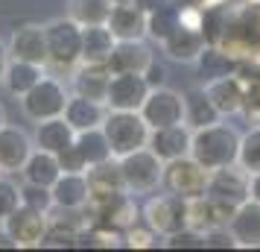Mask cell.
I'll list each match as a JSON object with an SVG mask.
<instances>
[{"instance_id":"obj_1","label":"cell","mask_w":260,"mask_h":252,"mask_svg":"<svg viewBox=\"0 0 260 252\" xmlns=\"http://www.w3.org/2000/svg\"><path fill=\"white\" fill-rule=\"evenodd\" d=\"M240 138L228 120H216L211 126L193 129V144H190V156L199 161L205 170H219L228 164H237L240 158Z\"/></svg>"},{"instance_id":"obj_21","label":"cell","mask_w":260,"mask_h":252,"mask_svg":"<svg viewBox=\"0 0 260 252\" xmlns=\"http://www.w3.org/2000/svg\"><path fill=\"white\" fill-rule=\"evenodd\" d=\"M108 118V106L103 100H91V97H79L71 94L68 106H64V120L71 123L76 132L85 129H100Z\"/></svg>"},{"instance_id":"obj_34","label":"cell","mask_w":260,"mask_h":252,"mask_svg":"<svg viewBox=\"0 0 260 252\" xmlns=\"http://www.w3.org/2000/svg\"><path fill=\"white\" fill-rule=\"evenodd\" d=\"M184 220H187V226L199 229V232L211 229L213 226L211 197H208V193H199V197H190V200H184Z\"/></svg>"},{"instance_id":"obj_7","label":"cell","mask_w":260,"mask_h":252,"mask_svg":"<svg viewBox=\"0 0 260 252\" xmlns=\"http://www.w3.org/2000/svg\"><path fill=\"white\" fill-rule=\"evenodd\" d=\"M141 211H143V223H149L161 238L178 232L181 226H187V220H184V200L164 191V188L149 193Z\"/></svg>"},{"instance_id":"obj_3","label":"cell","mask_w":260,"mask_h":252,"mask_svg":"<svg viewBox=\"0 0 260 252\" xmlns=\"http://www.w3.org/2000/svg\"><path fill=\"white\" fill-rule=\"evenodd\" d=\"M103 132L108 138V147H111V156L123 158L141 150V147H149V123L143 120L141 111H114L108 108V118L103 123Z\"/></svg>"},{"instance_id":"obj_14","label":"cell","mask_w":260,"mask_h":252,"mask_svg":"<svg viewBox=\"0 0 260 252\" xmlns=\"http://www.w3.org/2000/svg\"><path fill=\"white\" fill-rule=\"evenodd\" d=\"M202 88H205V94L211 97V103L216 106V111H219L222 118L243 115V106H246V82H243L237 73L211 79V82H205Z\"/></svg>"},{"instance_id":"obj_2","label":"cell","mask_w":260,"mask_h":252,"mask_svg":"<svg viewBox=\"0 0 260 252\" xmlns=\"http://www.w3.org/2000/svg\"><path fill=\"white\" fill-rule=\"evenodd\" d=\"M44 33H47V65L71 73L82 62V24L64 15L47 21Z\"/></svg>"},{"instance_id":"obj_18","label":"cell","mask_w":260,"mask_h":252,"mask_svg":"<svg viewBox=\"0 0 260 252\" xmlns=\"http://www.w3.org/2000/svg\"><path fill=\"white\" fill-rule=\"evenodd\" d=\"M108 82H111V71H108V65L79 62V65L71 71V94L91 97V100H103V103H106Z\"/></svg>"},{"instance_id":"obj_32","label":"cell","mask_w":260,"mask_h":252,"mask_svg":"<svg viewBox=\"0 0 260 252\" xmlns=\"http://www.w3.org/2000/svg\"><path fill=\"white\" fill-rule=\"evenodd\" d=\"M111 0H68V18L76 24L91 26V24H106L111 15Z\"/></svg>"},{"instance_id":"obj_8","label":"cell","mask_w":260,"mask_h":252,"mask_svg":"<svg viewBox=\"0 0 260 252\" xmlns=\"http://www.w3.org/2000/svg\"><path fill=\"white\" fill-rule=\"evenodd\" d=\"M143 120L149 123V129H161V126H173V123H184V91L176 88H152L149 97L141 106Z\"/></svg>"},{"instance_id":"obj_35","label":"cell","mask_w":260,"mask_h":252,"mask_svg":"<svg viewBox=\"0 0 260 252\" xmlns=\"http://www.w3.org/2000/svg\"><path fill=\"white\" fill-rule=\"evenodd\" d=\"M123 246H129V249H158V246H164V238L149 223L138 220L132 229L123 232Z\"/></svg>"},{"instance_id":"obj_5","label":"cell","mask_w":260,"mask_h":252,"mask_svg":"<svg viewBox=\"0 0 260 252\" xmlns=\"http://www.w3.org/2000/svg\"><path fill=\"white\" fill-rule=\"evenodd\" d=\"M120 170H123L126 191L135 193V197H149V193H155L161 188L164 161L155 156L149 147H141V150L120 158Z\"/></svg>"},{"instance_id":"obj_19","label":"cell","mask_w":260,"mask_h":252,"mask_svg":"<svg viewBox=\"0 0 260 252\" xmlns=\"http://www.w3.org/2000/svg\"><path fill=\"white\" fill-rule=\"evenodd\" d=\"M146 18L149 15L135 0H126V3L111 6V15H108L106 24L117 41H132V38H146Z\"/></svg>"},{"instance_id":"obj_22","label":"cell","mask_w":260,"mask_h":252,"mask_svg":"<svg viewBox=\"0 0 260 252\" xmlns=\"http://www.w3.org/2000/svg\"><path fill=\"white\" fill-rule=\"evenodd\" d=\"M88 185H91V200H108L114 193L126 191V182H123V170H120V158H106L94 167L85 170Z\"/></svg>"},{"instance_id":"obj_25","label":"cell","mask_w":260,"mask_h":252,"mask_svg":"<svg viewBox=\"0 0 260 252\" xmlns=\"http://www.w3.org/2000/svg\"><path fill=\"white\" fill-rule=\"evenodd\" d=\"M61 173V164H59V156L56 153H47V150H32V156L26 158L24 170H21V179L24 182H32V185H44V188H53L56 179Z\"/></svg>"},{"instance_id":"obj_39","label":"cell","mask_w":260,"mask_h":252,"mask_svg":"<svg viewBox=\"0 0 260 252\" xmlns=\"http://www.w3.org/2000/svg\"><path fill=\"white\" fill-rule=\"evenodd\" d=\"M205 249H240L228 226H211L205 229Z\"/></svg>"},{"instance_id":"obj_47","label":"cell","mask_w":260,"mask_h":252,"mask_svg":"<svg viewBox=\"0 0 260 252\" xmlns=\"http://www.w3.org/2000/svg\"><path fill=\"white\" fill-rule=\"evenodd\" d=\"M111 3H126V0H111Z\"/></svg>"},{"instance_id":"obj_49","label":"cell","mask_w":260,"mask_h":252,"mask_svg":"<svg viewBox=\"0 0 260 252\" xmlns=\"http://www.w3.org/2000/svg\"><path fill=\"white\" fill-rule=\"evenodd\" d=\"M0 173H3V170H0Z\"/></svg>"},{"instance_id":"obj_45","label":"cell","mask_w":260,"mask_h":252,"mask_svg":"<svg viewBox=\"0 0 260 252\" xmlns=\"http://www.w3.org/2000/svg\"><path fill=\"white\" fill-rule=\"evenodd\" d=\"M248 191H251V197L260 203V173H254V176H251V182H248Z\"/></svg>"},{"instance_id":"obj_13","label":"cell","mask_w":260,"mask_h":252,"mask_svg":"<svg viewBox=\"0 0 260 252\" xmlns=\"http://www.w3.org/2000/svg\"><path fill=\"white\" fill-rule=\"evenodd\" d=\"M32 150H36V141H32V135H26L21 126H15L9 120L0 126V170H3V173L21 176L26 158L32 156Z\"/></svg>"},{"instance_id":"obj_16","label":"cell","mask_w":260,"mask_h":252,"mask_svg":"<svg viewBox=\"0 0 260 252\" xmlns=\"http://www.w3.org/2000/svg\"><path fill=\"white\" fill-rule=\"evenodd\" d=\"M190 144H193V129L187 123H173V126H161L149 132V150L161 161L190 156Z\"/></svg>"},{"instance_id":"obj_46","label":"cell","mask_w":260,"mask_h":252,"mask_svg":"<svg viewBox=\"0 0 260 252\" xmlns=\"http://www.w3.org/2000/svg\"><path fill=\"white\" fill-rule=\"evenodd\" d=\"M6 123V111H3V106H0V126Z\"/></svg>"},{"instance_id":"obj_44","label":"cell","mask_w":260,"mask_h":252,"mask_svg":"<svg viewBox=\"0 0 260 252\" xmlns=\"http://www.w3.org/2000/svg\"><path fill=\"white\" fill-rule=\"evenodd\" d=\"M6 65H9V47L0 41V82H3V73H6Z\"/></svg>"},{"instance_id":"obj_42","label":"cell","mask_w":260,"mask_h":252,"mask_svg":"<svg viewBox=\"0 0 260 252\" xmlns=\"http://www.w3.org/2000/svg\"><path fill=\"white\" fill-rule=\"evenodd\" d=\"M135 3H138L146 15H149V12H155V9H161L164 3H170V0H135Z\"/></svg>"},{"instance_id":"obj_40","label":"cell","mask_w":260,"mask_h":252,"mask_svg":"<svg viewBox=\"0 0 260 252\" xmlns=\"http://www.w3.org/2000/svg\"><path fill=\"white\" fill-rule=\"evenodd\" d=\"M59 164H61V170H68V173H85V161H82V156H79V150H76V144H71L68 150H61L59 153Z\"/></svg>"},{"instance_id":"obj_29","label":"cell","mask_w":260,"mask_h":252,"mask_svg":"<svg viewBox=\"0 0 260 252\" xmlns=\"http://www.w3.org/2000/svg\"><path fill=\"white\" fill-rule=\"evenodd\" d=\"M196 68H199L202 82H211V79L237 73V56H231V53L225 47H219V44H208V47L202 50V56L196 59Z\"/></svg>"},{"instance_id":"obj_20","label":"cell","mask_w":260,"mask_h":252,"mask_svg":"<svg viewBox=\"0 0 260 252\" xmlns=\"http://www.w3.org/2000/svg\"><path fill=\"white\" fill-rule=\"evenodd\" d=\"M228 229H231L240 249H260V203L254 197H248L243 205H237Z\"/></svg>"},{"instance_id":"obj_48","label":"cell","mask_w":260,"mask_h":252,"mask_svg":"<svg viewBox=\"0 0 260 252\" xmlns=\"http://www.w3.org/2000/svg\"><path fill=\"white\" fill-rule=\"evenodd\" d=\"M254 123H260V115H257V120H254Z\"/></svg>"},{"instance_id":"obj_38","label":"cell","mask_w":260,"mask_h":252,"mask_svg":"<svg viewBox=\"0 0 260 252\" xmlns=\"http://www.w3.org/2000/svg\"><path fill=\"white\" fill-rule=\"evenodd\" d=\"M164 246L167 249H205V232L193 226H181L178 232L167 235Z\"/></svg>"},{"instance_id":"obj_37","label":"cell","mask_w":260,"mask_h":252,"mask_svg":"<svg viewBox=\"0 0 260 252\" xmlns=\"http://www.w3.org/2000/svg\"><path fill=\"white\" fill-rule=\"evenodd\" d=\"M21 200H24V205L38 208V211H44V214H50V211L56 208L53 191L44 188V185H32V182H21Z\"/></svg>"},{"instance_id":"obj_23","label":"cell","mask_w":260,"mask_h":252,"mask_svg":"<svg viewBox=\"0 0 260 252\" xmlns=\"http://www.w3.org/2000/svg\"><path fill=\"white\" fill-rule=\"evenodd\" d=\"M53 191V203L56 208H71V211H82L88 200H91V185L85 173H61L56 185L50 188Z\"/></svg>"},{"instance_id":"obj_6","label":"cell","mask_w":260,"mask_h":252,"mask_svg":"<svg viewBox=\"0 0 260 252\" xmlns=\"http://www.w3.org/2000/svg\"><path fill=\"white\" fill-rule=\"evenodd\" d=\"M208 176H211V170H205L193 156H181V158H173V161H164L161 188L181 197V200H190V197L205 193Z\"/></svg>"},{"instance_id":"obj_17","label":"cell","mask_w":260,"mask_h":252,"mask_svg":"<svg viewBox=\"0 0 260 252\" xmlns=\"http://www.w3.org/2000/svg\"><path fill=\"white\" fill-rule=\"evenodd\" d=\"M152 59H155V50L143 38H132V41H117L114 44L106 65L111 73H143Z\"/></svg>"},{"instance_id":"obj_36","label":"cell","mask_w":260,"mask_h":252,"mask_svg":"<svg viewBox=\"0 0 260 252\" xmlns=\"http://www.w3.org/2000/svg\"><path fill=\"white\" fill-rule=\"evenodd\" d=\"M21 203V182H15L12 173H0V220H6Z\"/></svg>"},{"instance_id":"obj_43","label":"cell","mask_w":260,"mask_h":252,"mask_svg":"<svg viewBox=\"0 0 260 252\" xmlns=\"http://www.w3.org/2000/svg\"><path fill=\"white\" fill-rule=\"evenodd\" d=\"M0 249H18V240H15L6 229H0Z\"/></svg>"},{"instance_id":"obj_11","label":"cell","mask_w":260,"mask_h":252,"mask_svg":"<svg viewBox=\"0 0 260 252\" xmlns=\"http://www.w3.org/2000/svg\"><path fill=\"white\" fill-rule=\"evenodd\" d=\"M149 91L152 88H149L143 73H111L106 106L114 108V111H141Z\"/></svg>"},{"instance_id":"obj_30","label":"cell","mask_w":260,"mask_h":252,"mask_svg":"<svg viewBox=\"0 0 260 252\" xmlns=\"http://www.w3.org/2000/svg\"><path fill=\"white\" fill-rule=\"evenodd\" d=\"M73 144H76V150H79L85 167H94V164H100V161L111 158V147H108V138H106V132H103V126H100V129L76 132Z\"/></svg>"},{"instance_id":"obj_12","label":"cell","mask_w":260,"mask_h":252,"mask_svg":"<svg viewBox=\"0 0 260 252\" xmlns=\"http://www.w3.org/2000/svg\"><path fill=\"white\" fill-rule=\"evenodd\" d=\"M9 59L32 62V65H47V33L44 24L38 21H24L12 30V36L6 41Z\"/></svg>"},{"instance_id":"obj_15","label":"cell","mask_w":260,"mask_h":252,"mask_svg":"<svg viewBox=\"0 0 260 252\" xmlns=\"http://www.w3.org/2000/svg\"><path fill=\"white\" fill-rule=\"evenodd\" d=\"M167 59L178 62V65H196V59L202 56V50L208 47V38L202 30L196 26H187V24H178L170 36L161 41Z\"/></svg>"},{"instance_id":"obj_27","label":"cell","mask_w":260,"mask_h":252,"mask_svg":"<svg viewBox=\"0 0 260 252\" xmlns=\"http://www.w3.org/2000/svg\"><path fill=\"white\" fill-rule=\"evenodd\" d=\"M44 76V65H32V62H21V59H9L6 65V73H3V85H6V91L12 97H21L29 91V88H36L38 79Z\"/></svg>"},{"instance_id":"obj_9","label":"cell","mask_w":260,"mask_h":252,"mask_svg":"<svg viewBox=\"0 0 260 252\" xmlns=\"http://www.w3.org/2000/svg\"><path fill=\"white\" fill-rule=\"evenodd\" d=\"M47 226H50V214L38 211V208H29L24 203L3 220V229L18 240V249H41Z\"/></svg>"},{"instance_id":"obj_24","label":"cell","mask_w":260,"mask_h":252,"mask_svg":"<svg viewBox=\"0 0 260 252\" xmlns=\"http://www.w3.org/2000/svg\"><path fill=\"white\" fill-rule=\"evenodd\" d=\"M73 138H76V129L64 120V115L36 123V132H32V141H36L38 150H47V153H56V156L73 144Z\"/></svg>"},{"instance_id":"obj_41","label":"cell","mask_w":260,"mask_h":252,"mask_svg":"<svg viewBox=\"0 0 260 252\" xmlns=\"http://www.w3.org/2000/svg\"><path fill=\"white\" fill-rule=\"evenodd\" d=\"M143 76H146V82H149V88H161V85H167V79H170V71H167V65L158 56H155L152 62H149V68L143 71Z\"/></svg>"},{"instance_id":"obj_26","label":"cell","mask_w":260,"mask_h":252,"mask_svg":"<svg viewBox=\"0 0 260 252\" xmlns=\"http://www.w3.org/2000/svg\"><path fill=\"white\" fill-rule=\"evenodd\" d=\"M117 44L114 33L108 30V24H91L82 26V62H96L106 65L111 50Z\"/></svg>"},{"instance_id":"obj_4","label":"cell","mask_w":260,"mask_h":252,"mask_svg":"<svg viewBox=\"0 0 260 252\" xmlns=\"http://www.w3.org/2000/svg\"><path fill=\"white\" fill-rule=\"evenodd\" d=\"M68 100H71V91L64 88V82L44 73L36 88H29L18 103H21V111H24L26 120L41 123V120H50V118H61Z\"/></svg>"},{"instance_id":"obj_10","label":"cell","mask_w":260,"mask_h":252,"mask_svg":"<svg viewBox=\"0 0 260 252\" xmlns=\"http://www.w3.org/2000/svg\"><path fill=\"white\" fill-rule=\"evenodd\" d=\"M248 182H251V176H248L240 164H228V167L211 170L205 193H208L211 200H219V203H228V205L237 208V205H243L248 197H251Z\"/></svg>"},{"instance_id":"obj_28","label":"cell","mask_w":260,"mask_h":252,"mask_svg":"<svg viewBox=\"0 0 260 252\" xmlns=\"http://www.w3.org/2000/svg\"><path fill=\"white\" fill-rule=\"evenodd\" d=\"M216 120H222V115L216 111V106L211 103V97L205 94V88H190V91H184V123H187L190 129L211 126Z\"/></svg>"},{"instance_id":"obj_33","label":"cell","mask_w":260,"mask_h":252,"mask_svg":"<svg viewBox=\"0 0 260 252\" xmlns=\"http://www.w3.org/2000/svg\"><path fill=\"white\" fill-rule=\"evenodd\" d=\"M237 164L246 170L248 176L260 173V123H254L248 132H243L240 138V158Z\"/></svg>"},{"instance_id":"obj_31","label":"cell","mask_w":260,"mask_h":252,"mask_svg":"<svg viewBox=\"0 0 260 252\" xmlns=\"http://www.w3.org/2000/svg\"><path fill=\"white\" fill-rule=\"evenodd\" d=\"M178 24H181V3L170 0V3L161 6V9L149 12V18H146V36L155 38V41L161 44Z\"/></svg>"}]
</instances>
